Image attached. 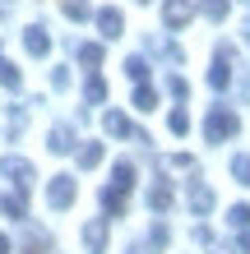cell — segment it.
I'll return each instance as SVG.
<instances>
[{"mask_svg":"<svg viewBox=\"0 0 250 254\" xmlns=\"http://www.w3.org/2000/svg\"><path fill=\"white\" fill-rule=\"evenodd\" d=\"M237 129H241L237 111H232V107H213L209 121H204V139H209V143H223V139H232Z\"/></svg>","mask_w":250,"mask_h":254,"instance_id":"1","label":"cell"},{"mask_svg":"<svg viewBox=\"0 0 250 254\" xmlns=\"http://www.w3.org/2000/svg\"><path fill=\"white\" fill-rule=\"evenodd\" d=\"M47 203H51V208H70V203H75V176H51Z\"/></svg>","mask_w":250,"mask_h":254,"instance_id":"2","label":"cell"},{"mask_svg":"<svg viewBox=\"0 0 250 254\" xmlns=\"http://www.w3.org/2000/svg\"><path fill=\"white\" fill-rule=\"evenodd\" d=\"M0 171L14 181V190H28V185H33V162H23V157H5V162H0Z\"/></svg>","mask_w":250,"mask_h":254,"instance_id":"3","label":"cell"},{"mask_svg":"<svg viewBox=\"0 0 250 254\" xmlns=\"http://www.w3.org/2000/svg\"><path fill=\"white\" fill-rule=\"evenodd\" d=\"M23 51H28V56H37V61H42V56L51 51V33H47V28H42V23L23 28Z\"/></svg>","mask_w":250,"mask_h":254,"instance_id":"4","label":"cell"},{"mask_svg":"<svg viewBox=\"0 0 250 254\" xmlns=\"http://www.w3.org/2000/svg\"><path fill=\"white\" fill-rule=\"evenodd\" d=\"M102 129H107V134H130L135 143H149V134H144V129H135L121 111H107V116H102Z\"/></svg>","mask_w":250,"mask_h":254,"instance_id":"5","label":"cell"},{"mask_svg":"<svg viewBox=\"0 0 250 254\" xmlns=\"http://www.w3.org/2000/svg\"><path fill=\"white\" fill-rule=\"evenodd\" d=\"M190 14H195L190 0H167V5H163V23H167V28H185Z\"/></svg>","mask_w":250,"mask_h":254,"instance_id":"6","label":"cell"},{"mask_svg":"<svg viewBox=\"0 0 250 254\" xmlns=\"http://www.w3.org/2000/svg\"><path fill=\"white\" fill-rule=\"evenodd\" d=\"M185 199H190V213H209V208H213V190L209 185H204V181H190V190H185Z\"/></svg>","mask_w":250,"mask_h":254,"instance_id":"7","label":"cell"},{"mask_svg":"<svg viewBox=\"0 0 250 254\" xmlns=\"http://www.w3.org/2000/svg\"><path fill=\"white\" fill-rule=\"evenodd\" d=\"M227 61H232V51L223 47V51H218V61H213V69H209V88H218V93L232 83V65H227Z\"/></svg>","mask_w":250,"mask_h":254,"instance_id":"8","label":"cell"},{"mask_svg":"<svg viewBox=\"0 0 250 254\" xmlns=\"http://www.w3.org/2000/svg\"><path fill=\"white\" fill-rule=\"evenodd\" d=\"M97 28H102V37H121V33H125V19H121V9H116V5L97 9Z\"/></svg>","mask_w":250,"mask_h":254,"instance_id":"9","label":"cell"},{"mask_svg":"<svg viewBox=\"0 0 250 254\" xmlns=\"http://www.w3.org/2000/svg\"><path fill=\"white\" fill-rule=\"evenodd\" d=\"M83 245H88V254H102V250H107V222H88V227H83Z\"/></svg>","mask_w":250,"mask_h":254,"instance_id":"10","label":"cell"},{"mask_svg":"<svg viewBox=\"0 0 250 254\" xmlns=\"http://www.w3.org/2000/svg\"><path fill=\"white\" fill-rule=\"evenodd\" d=\"M0 208H5V217L23 222V217H28V190H19V194H5V199H0Z\"/></svg>","mask_w":250,"mask_h":254,"instance_id":"11","label":"cell"},{"mask_svg":"<svg viewBox=\"0 0 250 254\" xmlns=\"http://www.w3.org/2000/svg\"><path fill=\"white\" fill-rule=\"evenodd\" d=\"M47 148H51V153H70V148H75V129H70V125H56L47 134Z\"/></svg>","mask_w":250,"mask_h":254,"instance_id":"12","label":"cell"},{"mask_svg":"<svg viewBox=\"0 0 250 254\" xmlns=\"http://www.w3.org/2000/svg\"><path fill=\"white\" fill-rule=\"evenodd\" d=\"M125 194H130V190H121V185H107V190H102V208H107L111 217H121V213H125Z\"/></svg>","mask_w":250,"mask_h":254,"instance_id":"13","label":"cell"},{"mask_svg":"<svg viewBox=\"0 0 250 254\" xmlns=\"http://www.w3.org/2000/svg\"><path fill=\"white\" fill-rule=\"evenodd\" d=\"M0 83H5L9 93H19V88H23V74H19V65H14V61H5V56H0Z\"/></svg>","mask_w":250,"mask_h":254,"instance_id":"14","label":"cell"},{"mask_svg":"<svg viewBox=\"0 0 250 254\" xmlns=\"http://www.w3.org/2000/svg\"><path fill=\"white\" fill-rule=\"evenodd\" d=\"M149 208H153V213H167V208H171V190H167L163 181L149 190Z\"/></svg>","mask_w":250,"mask_h":254,"instance_id":"15","label":"cell"},{"mask_svg":"<svg viewBox=\"0 0 250 254\" xmlns=\"http://www.w3.org/2000/svg\"><path fill=\"white\" fill-rule=\"evenodd\" d=\"M199 14H204V19H213V23H223L227 19V0H199Z\"/></svg>","mask_w":250,"mask_h":254,"instance_id":"16","label":"cell"},{"mask_svg":"<svg viewBox=\"0 0 250 254\" xmlns=\"http://www.w3.org/2000/svg\"><path fill=\"white\" fill-rule=\"evenodd\" d=\"M83 97L93 102V107H97V102H107V83H102L97 74H88V83H83Z\"/></svg>","mask_w":250,"mask_h":254,"instance_id":"17","label":"cell"},{"mask_svg":"<svg viewBox=\"0 0 250 254\" xmlns=\"http://www.w3.org/2000/svg\"><path fill=\"white\" fill-rule=\"evenodd\" d=\"M102 153H107L102 143H83V148H79V167H83V171H88V167H97V162H102Z\"/></svg>","mask_w":250,"mask_h":254,"instance_id":"18","label":"cell"},{"mask_svg":"<svg viewBox=\"0 0 250 254\" xmlns=\"http://www.w3.org/2000/svg\"><path fill=\"white\" fill-rule=\"evenodd\" d=\"M135 107H139V111H158V93H153L149 83H139V88H135Z\"/></svg>","mask_w":250,"mask_h":254,"instance_id":"19","label":"cell"},{"mask_svg":"<svg viewBox=\"0 0 250 254\" xmlns=\"http://www.w3.org/2000/svg\"><path fill=\"white\" fill-rule=\"evenodd\" d=\"M125 74H130L135 83H149V61H139V56H130V61H125Z\"/></svg>","mask_w":250,"mask_h":254,"instance_id":"20","label":"cell"},{"mask_svg":"<svg viewBox=\"0 0 250 254\" xmlns=\"http://www.w3.org/2000/svg\"><path fill=\"white\" fill-rule=\"evenodd\" d=\"M227 222H232L237 231H250V203H237V208L227 213Z\"/></svg>","mask_w":250,"mask_h":254,"instance_id":"21","label":"cell"},{"mask_svg":"<svg viewBox=\"0 0 250 254\" xmlns=\"http://www.w3.org/2000/svg\"><path fill=\"white\" fill-rule=\"evenodd\" d=\"M79 61L83 65H102V47H97V42H83V47H79Z\"/></svg>","mask_w":250,"mask_h":254,"instance_id":"22","label":"cell"},{"mask_svg":"<svg viewBox=\"0 0 250 254\" xmlns=\"http://www.w3.org/2000/svg\"><path fill=\"white\" fill-rule=\"evenodd\" d=\"M88 0H65V19H88Z\"/></svg>","mask_w":250,"mask_h":254,"instance_id":"23","label":"cell"},{"mask_svg":"<svg viewBox=\"0 0 250 254\" xmlns=\"http://www.w3.org/2000/svg\"><path fill=\"white\" fill-rule=\"evenodd\" d=\"M167 125H171V134H185V129H190V116H185L181 107H176V111L167 116Z\"/></svg>","mask_w":250,"mask_h":254,"instance_id":"24","label":"cell"},{"mask_svg":"<svg viewBox=\"0 0 250 254\" xmlns=\"http://www.w3.org/2000/svg\"><path fill=\"white\" fill-rule=\"evenodd\" d=\"M232 176H237L241 185H250V157H232Z\"/></svg>","mask_w":250,"mask_h":254,"instance_id":"25","label":"cell"},{"mask_svg":"<svg viewBox=\"0 0 250 254\" xmlns=\"http://www.w3.org/2000/svg\"><path fill=\"white\" fill-rule=\"evenodd\" d=\"M51 88H70V69H65V65L51 69Z\"/></svg>","mask_w":250,"mask_h":254,"instance_id":"26","label":"cell"},{"mask_svg":"<svg viewBox=\"0 0 250 254\" xmlns=\"http://www.w3.org/2000/svg\"><path fill=\"white\" fill-rule=\"evenodd\" d=\"M167 93L171 97H185V79H167Z\"/></svg>","mask_w":250,"mask_h":254,"instance_id":"27","label":"cell"},{"mask_svg":"<svg viewBox=\"0 0 250 254\" xmlns=\"http://www.w3.org/2000/svg\"><path fill=\"white\" fill-rule=\"evenodd\" d=\"M241 254H250V231H241Z\"/></svg>","mask_w":250,"mask_h":254,"instance_id":"28","label":"cell"},{"mask_svg":"<svg viewBox=\"0 0 250 254\" xmlns=\"http://www.w3.org/2000/svg\"><path fill=\"white\" fill-rule=\"evenodd\" d=\"M0 254H9V236H0Z\"/></svg>","mask_w":250,"mask_h":254,"instance_id":"29","label":"cell"},{"mask_svg":"<svg viewBox=\"0 0 250 254\" xmlns=\"http://www.w3.org/2000/svg\"><path fill=\"white\" fill-rule=\"evenodd\" d=\"M130 254H149V245H130Z\"/></svg>","mask_w":250,"mask_h":254,"instance_id":"30","label":"cell"}]
</instances>
